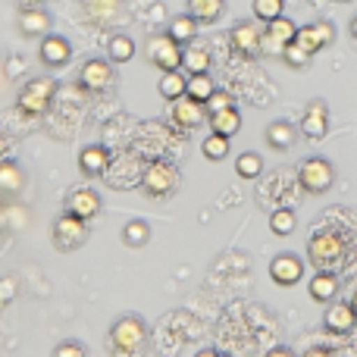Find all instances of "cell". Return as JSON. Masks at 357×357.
<instances>
[{
	"instance_id": "2",
	"label": "cell",
	"mask_w": 357,
	"mask_h": 357,
	"mask_svg": "<svg viewBox=\"0 0 357 357\" xmlns=\"http://www.w3.org/2000/svg\"><path fill=\"white\" fill-rule=\"evenodd\" d=\"M148 342V326L142 317L126 314L110 326V345L116 354H138Z\"/></svg>"
},
{
	"instance_id": "15",
	"label": "cell",
	"mask_w": 357,
	"mask_h": 357,
	"mask_svg": "<svg viewBox=\"0 0 357 357\" xmlns=\"http://www.w3.org/2000/svg\"><path fill=\"white\" fill-rule=\"evenodd\" d=\"M260 38H264V31H260L254 22H238L232 31H229V41H232V47L238 50L241 56H257Z\"/></svg>"
},
{
	"instance_id": "4",
	"label": "cell",
	"mask_w": 357,
	"mask_h": 357,
	"mask_svg": "<svg viewBox=\"0 0 357 357\" xmlns=\"http://www.w3.org/2000/svg\"><path fill=\"white\" fill-rule=\"evenodd\" d=\"M142 188L151 197H169L178 188V169L169 160H154L142 176Z\"/></svg>"
},
{
	"instance_id": "19",
	"label": "cell",
	"mask_w": 357,
	"mask_h": 357,
	"mask_svg": "<svg viewBox=\"0 0 357 357\" xmlns=\"http://www.w3.org/2000/svg\"><path fill=\"white\" fill-rule=\"evenodd\" d=\"M307 291H310V298H314V301L329 304V301H335V295H339V279H335V273L317 270V276L310 279Z\"/></svg>"
},
{
	"instance_id": "34",
	"label": "cell",
	"mask_w": 357,
	"mask_h": 357,
	"mask_svg": "<svg viewBox=\"0 0 357 357\" xmlns=\"http://www.w3.org/2000/svg\"><path fill=\"white\" fill-rule=\"evenodd\" d=\"M282 60H285V66H291V69H304V66H310V60H314V54H307V50L301 47V44H285V50H282Z\"/></svg>"
},
{
	"instance_id": "41",
	"label": "cell",
	"mask_w": 357,
	"mask_h": 357,
	"mask_svg": "<svg viewBox=\"0 0 357 357\" xmlns=\"http://www.w3.org/2000/svg\"><path fill=\"white\" fill-rule=\"evenodd\" d=\"M351 307H354V314H357V291H354V298H351Z\"/></svg>"
},
{
	"instance_id": "7",
	"label": "cell",
	"mask_w": 357,
	"mask_h": 357,
	"mask_svg": "<svg viewBox=\"0 0 357 357\" xmlns=\"http://www.w3.org/2000/svg\"><path fill=\"white\" fill-rule=\"evenodd\" d=\"M295 35H298V25L291 22L289 16H276L266 22V31H264V38H260V50H264V54L282 56L285 44L295 41Z\"/></svg>"
},
{
	"instance_id": "10",
	"label": "cell",
	"mask_w": 357,
	"mask_h": 357,
	"mask_svg": "<svg viewBox=\"0 0 357 357\" xmlns=\"http://www.w3.org/2000/svg\"><path fill=\"white\" fill-rule=\"evenodd\" d=\"M333 41H335V29H333V22H326V19H317V22H310V25H301L295 35V44H301L307 54H320V50Z\"/></svg>"
},
{
	"instance_id": "27",
	"label": "cell",
	"mask_w": 357,
	"mask_h": 357,
	"mask_svg": "<svg viewBox=\"0 0 357 357\" xmlns=\"http://www.w3.org/2000/svg\"><path fill=\"white\" fill-rule=\"evenodd\" d=\"M213 91H216V85H213V79H210V73H195V75H188V85H185V94H188V98H195V100H201V104H207Z\"/></svg>"
},
{
	"instance_id": "33",
	"label": "cell",
	"mask_w": 357,
	"mask_h": 357,
	"mask_svg": "<svg viewBox=\"0 0 357 357\" xmlns=\"http://www.w3.org/2000/svg\"><path fill=\"white\" fill-rule=\"evenodd\" d=\"M270 229H273V235H291L298 229V220H295V213L291 210H273V216H270Z\"/></svg>"
},
{
	"instance_id": "14",
	"label": "cell",
	"mask_w": 357,
	"mask_h": 357,
	"mask_svg": "<svg viewBox=\"0 0 357 357\" xmlns=\"http://www.w3.org/2000/svg\"><path fill=\"white\" fill-rule=\"evenodd\" d=\"M326 132H329V110H326V104H323V100H314V104L304 110L301 135L310 138V142H320Z\"/></svg>"
},
{
	"instance_id": "1",
	"label": "cell",
	"mask_w": 357,
	"mask_h": 357,
	"mask_svg": "<svg viewBox=\"0 0 357 357\" xmlns=\"http://www.w3.org/2000/svg\"><path fill=\"white\" fill-rule=\"evenodd\" d=\"M307 257L310 266H317V270L335 273L342 266V260H345V238L335 229H323L307 241Z\"/></svg>"
},
{
	"instance_id": "40",
	"label": "cell",
	"mask_w": 357,
	"mask_h": 357,
	"mask_svg": "<svg viewBox=\"0 0 357 357\" xmlns=\"http://www.w3.org/2000/svg\"><path fill=\"white\" fill-rule=\"evenodd\" d=\"M22 3H29V6H38V3H41V0H22Z\"/></svg>"
},
{
	"instance_id": "22",
	"label": "cell",
	"mask_w": 357,
	"mask_h": 357,
	"mask_svg": "<svg viewBox=\"0 0 357 357\" xmlns=\"http://www.w3.org/2000/svg\"><path fill=\"white\" fill-rule=\"evenodd\" d=\"M226 10V0H188V13L197 19V25H213Z\"/></svg>"
},
{
	"instance_id": "29",
	"label": "cell",
	"mask_w": 357,
	"mask_h": 357,
	"mask_svg": "<svg viewBox=\"0 0 357 357\" xmlns=\"http://www.w3.org/2000/svg\"><path fill=\"white\" fill-rule=\"evenodd\" d=\"M201 154L207 157V160H226L229 157V138L220 135V132H210V135L201 142Z\"/></svg>"
},
{
	"instance_id": "24",
	"label": "cell",
	"mask_w": 357,
	"mask_h": 357,
	"mask_svg": "<svg viewBox=\"0 0 357 357\" xmlns=\"http://www.w3.org/2000/svg\"><path fill=\"white\" fill-rule=\"evenodd\" d=\"M185 85H188V79H185L178 69H169V73L160 75V85H157V91H160L163 100H169V104H173L176 98H182V94H185Z\"/></svg>"
},
{
	"instance_id": "20",
	"label": "cell",
	"mask_w": 357,
	"mask_h": 357,
	"mask_svg": "<svg viewBox=\"0 0 357 357\" xmlns=\"http://www.w3.org/2000/svg\"><path fill=\"white\" fill-rule=\"evenodd\" d=\"M79 167L85 176H100L110 167V154H107V148H100V144H88L79 154Z\"/></svg>"
},
{
	"instance_id": "8",
	"label": "cell",
	"mask_w": 357,
	"mask_h": 357,
	"mask_svg": "<svg viewBox=\"0 0 357 357\" xmlns=\"http://www.w3.org/2000/svg\"><path fill=\"white\" fill-rule=\"evenodd\" d=\"M113 82H116L113 60H98V56H94V60H88L79 73V85L91 94H100V91H107V88H113Z\"/></svg>"
},
{
	"instance_id": "25",
	"label": "cell",
	"mask_w": 357,
	"mask_h": 357,
	"mask_svg": "<svg viewBox=\"0 0 357 357\" xmlns=\"http://www.w3.org/2000/svg\"><path fill=\"white\" fill-rule=\"evenodd\" d=\"M173 41L178 44H188V41H195V35H197V19L191 16V13H185V16H173V22H169V31H167Z\"/></svg>"
},
{
	"instance_id": "38",
	"label": "cell",
	"mask_w": 357,
	"mask_h": 357,
	"mask_svg": "<svg viewBox=\"0 0 357 357\" xmlns=\"http://www.w3.org/2000/svg\"><path fill=\"white\" fill-rule=\"evenodd\" d=\"M163 13H167L163 10V3H154L151 6V22H163Z\"/></svg>"
},
{
	"instance_id": "23",
	"label": "cell",
	"mask_w": 357,
	"mask_h": 357,
	"mask_svg": "<svg viewBox=\"0 0 357 357\" xmlns=\"http://www.w3.org/2000/svg\"><path fill=\"white\" fill-rule=\"evenodd\" d=\"M295 126L285 123V119H276V123H270V129H266V144H270L273 151H289L291 144H295Z\"/></svg>"
},
{
	"instance_id": "21",
	"label": "cell",
	"mask_w": 357,
	"mask_h": 357,
	"mask_svg": "<svg viewBox=\"0 0 357 357\" xmlns=\"http://www.w3.org/2000/svg\"><path fill=\"white\" fill-rule=\"evenodd\" d=\"M207 119H210V132H220V135H226V138L238 135V129H241V116L235 107H222V110L210 113Z\"/></svg>"
},
{
	"instance_id": "35",
	"label": "cell",
	"mask_w": 357,
	"mask_h": 357,
	"mask_svg": "<svg viewBox=\"0 0 357 357\" xmlns=\"http://www.w3.org/2000/svg\"><path fill=\"white\" fill-rule=\"evenodd\" d=\"M254 16L260 22H270V19L282 16V0H254Z\"/></svg>"
},
{
	"instance_id": "32",
	"label": "cell",
	"mask_w": 357,
	"mask_h": 357,
	"mask_svg": "<svg viewBox=\"0 0 357 357\" xmlns=\"http://www.w3.org/2000/svg\"><path fill=\"white\" fill-rule=\"evenodd\" d=\"M235 173L241 178H257L264 173V160H260V154H254V151H248V154H238V160H235Z\"/></svg>"
},
{
	"instance_id": "11",
	"label": "cell",
	"mask_w": 357,
	"mask_h": 357,
	"mask_svg": "<svg viewBox=\"0 0 357 357\" xmlns=\"http://www.w3.org/2000/svg\"><path fill=\"white\" fill-rule=\"evenodd\" d=\"M204 119H207V110H204L201 100L188 98V94H182V98L173 100V123L178 126V129L191 132V129H197Z\"/></svg>"
},
{
	"instance_id": "6",
	"label": "cell",
	"mask_w": 357,
	"mask_h": 357,
	"mask_svg": "<svg viewBox=\"0 0 357 357\" xmlns=\"http://www.w3.org/2000/svg\"><path fill=\"white\" fill-rule=\"evenodd\" d=\"M85 238H88V226H85V220H82V216L69 213V210L63 216H56L54 241H56V248H60V251H75V248L85 245Z\"/></svg>"
},
{
	"instance_id": "9",
	"label": "cell",
	"mask_w": 357,
	"mask_h": 357,
	"mask_svg": "<svg viewBox=\"0 0 357 357\" xmlns=\"http://www.w3.org/2000/svg\"><path fill=\"white\" fill-rule=\"evenodd\" d=\"M148 56H151V63H154L160 73H169V69H182V44L173 41L169 35L151 38Z\"/></svg>"
},
{
	"instance_id": "5",
	"label": "cell",
	"mask_w": 357,
	"mask_h": 357,
	"mask_svg": "<svg viewBox=\"0 0 357 357\" xmlns=\"http://www.w3.org/2000/svg\"><path fill=\"white\" fill-rule=\"evenodd\" d=\"M54 91H56V82L47 79V75H38L19 94V110L29 113V116H41L47 110V104L54 100Z\"/></svg>"
},
{
	"instance_id": "17",
	"label": "cell",
	"mask_w": 357,
	"mask_h": 357,
	"mask_svg": "<svg viewBox=\"0 0 357 357\" xmlns=\"http://www.w3.org/2000/svg\"><path fill=\"white\" fill-rule=\"evenodd\" d=\"M323 323H326L329 333L348 335L357 326V314H354L351 304H333V307L326 310V317H323Z\"/></svg>"
},
{
	"instance_id": "13",
	"label": "cell",
	"mask_w": 357,
	"mask_h": 357,
	"mask_svg": "<svg viewBox=\"0 0 357 357\" xmlns=\"http://www.w3.org/2000/svg\"><path fill=\"white\" fill-rule=\"evenodd\" d=\"M38 56H41L44 66L50 69H60L69 63V56H73V47H69V41L63 35H44L41 47H38Z\"/></svg>"
},
{
	"instance_id": "37",
	"label": "cell",
	"mask_w": 357,
	"mask_h": 357,
	"mask_svg": "<svg viewBox=\"0 0 357 357\" xmlns=\"http://www.w3.org/2000/svg\"><path fill=\"white\" fill-rule=\"evenodd\" d=\"M82 354H85V348H82L79 342H66V345L54 348V357H82Z\"/></svg>"
},
{
	"instance_id": "39",
	"label": "cell",
	"mask_w": 357,
	"mask_h": 357,
	"mask_svg": "<svg viewBox=\"0 0 357 357\" xmlns=\"http://www.w3.org/2000/svg\"><path fill=\"white\" fill-rule=\"evenodd\" d=\"M351 38H354V41H357V16L351 19Z\"/></svg>"
},
{
	"instance_id": "16",
	"label": "cell",
	"mask_w": 357,
	"mask_h": 357,
	"mask_svg": "<svg viewBox=\"0 0 357 357\" xmlns=\"http://www.w3.org/2000/svg\"><path fill=\"white\" fill-rule=\"evenodd\" d=\"M66 210L75 216H82V220H94V216L100 213V195L94 188H75L69 191L66 197Z\"/></svg>"
},
{
	"instance_id": "26",
	"label": "cell",
	"mask_w": 357,
	"mask_h": 357,
	"mask_svg": "<svg viewBox=\"0 0 357 357\" xmlns=\"http://www.w3.org/2000/svg\"><path fill=\"white\" fill-rule=\"evenodd\" d=\"M182 66L188 69V75H195V73H210V50H207V47H197V44L185 47V50H182Z\"/></svg>"
},
{
	"instance_id": "12",
	"label": "cell",
	"mask_w": 357,
	"mask_h": 357,
	"mask_svg": "<svg viewBox=\"0 0 357 357\" xmlns=\"http://www.w3.org/2000/svg\"><path fill=\"white\" fill-rule=\"evenodd\" d=\"M270 279L276 285H298L304 279V264L295 257V254H279V257H273L270 264Z\"/></svg>"
},
{
	"instance_id": "31",
	"label": "cell",
	"mask_w": 357,
	"mask_h": 357,
	"mask_svg": "<svg viewBox=\"0 0 357 357\" xmlns=\"http://www.w3.org/2000/svg\"><path fill=\"white\" fill-rule=\"evenodd\" d=\"M22 185H25V173L16 163H0V191L13 195V191H19Z\"/></svg>"
},
{
	"instance_id": "36",
	"label": "cell",
	"mask_w": 357,
	"mask_h": 357,
	"mask_svg": "<svg viewBox=\"0 0 357 357\" xmlns=\"http://www.w3.org/2000/svg\"><path fill=\"white\" fill-rule=\"evenodd\" d=\"M204 107H207L210 113L222 110V107H232V94H226V91H213V94H210V100H207Z\"/></svg>"
},
{
	"instance_id": "3",
	"label": "cell",
	"mask_w": 357,
	"mask_h": 357,
	"mask_svg": "<svg viewBox=\"0 0 357 357\" xmlns=\"http://www.w3.org/2000/svg\"><path fill=\"white\" fill-rule=\"evenodd\" d=\"M298 182H301L304 191L310 195H326L335 185V167L323 157H307V160L298 167Z\"/></svg>"
},
{
	"instance_id": "30",
	"label": "cell",
	"mask_w": 357,
	"mask_h": 357,
	"mask_svg": "<svg viewBox=\"0 0 357 357\" xmlns=\"http://www.w3.org/2000/svg\"><path fill=\"white\" fill-rule=\"evenodd\" d=\"M148 238H151V226L148 222H142V220H129L123 226V241L129 248H142V245H148Z\"/></svg>"
},
{
	"instance_id": "28",
	"label": "cell",
	"mask_w": 357,
	"mask_h": 357,
	"mask_svg": "<svg viewBox=\"0 0 357 357\" xmlns=\"http://www.w3.org/2000/svg\"><path fill=\"white\" fill-rule=\"evenodd\" d=\"M107 54H110L113 63H129L135 56V41L129 35H113L107 41Z\"/></svg>"
},
{
	"instance_id": "18",
	"label": "cell",
	"mask_w": 357,
	"mask_h": 357,
	"mask_svg": "<svg viewBox=\"0 0 357 357\" xmlns=\"http://www.w3.org/2000/svg\"><path fill=\"white\" fill-rule=\"evenodd\" d=\"M50 25H54V16L38 10V6L22 10V16H19V29H22V35H29V38H44L50 31Z\"/></svg>"
}]
</instances>
